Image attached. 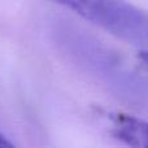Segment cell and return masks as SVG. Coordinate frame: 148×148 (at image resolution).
Listing matches in <instances>:
<instances>
[{"instance_id": "7a4b0ae2", "label": "cell", "mask_w": 148, "mask_h": 148, "mask_svg": "<svg viewBox=\"0 0 148 148\" xmlns=\"http://www.w3.org/2000/svg\"><path fill=\"white\" fill-rule=\"evenodd\" d=\"M110 134L133 147H148V121L125 113H108Z\"/></svg>"}, {"instance_id": "6da1fadb", "label": "cell", "mask_w": 148, "mask_h": 148, "mask_svg": "<svg viewBox=\"0 0 148 148\" xmlns=\"http://www.w3.org/2000/svg\"><path fill=\"white\" fill-rule=\"evenodd\" d=\"M109 34L148 49V13L126 0H52Z\"/></svg>"}, {"instance_id": "277c9868", "label": "cell", "mask_w": 148, "mask_h": 148, "mask_svg": "<svg viewBox=\"0 0 148 148\" xmlns=\"http://www.w3.org/2000/svg\"><path fill=\"white\" fill-rule=\"evenodd\" d=\"M139 59L148 66V49H142V51L139 52Z\"/></svg>"}, {"instance_id": "3957f363", "label": "cell", "mask_w": 148, "mask_h": 148, "mask_svg": "<svg viewBox=\"0 0 148 148\" xmlns=\"http://www.w3.org/2000/svg\"><path fill=\"white\" fill-rule=\"evenodd\" d=\"M9 147H13V144L10 143L7 136L0 131V148H9Z\"/></svg>"}]
</instances>
